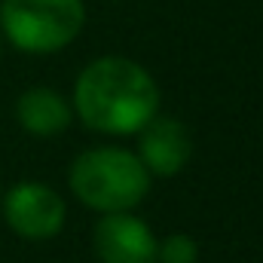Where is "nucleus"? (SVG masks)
Returning a JSON list of instances; mask_svg holds the SVG:
<instances>
[{"instance_id":"1","label":"nucleus","mask_w":263,"mask_h":263,"mask_svg":"<svg viewBox=\"0 0 263 263\" xmlns=\"http://www.w3.org/2000/svg\"><path fill=\"white\" fill-rule=\"evenodd\" d=\"M70 107L92 132L138 135L159 114V86L138 62L104 55L80 70Z\"/></svg>"},{"instance_id":"2","label":"nucleus","mask_w":263,"mask_h":263,"mask_svg":"<svg viewBox=\"0 0 263 263\" xmlns=\"http://www.w3.org/2000/svg\"><path fill=\"white\" fill-rule=\"evenodd\" d=\"M150 172L126 147L83 150L67 172L70 193L98 214L132 211L150 193Z\"/></svg>"},{"instance_id":"3","label":"nucleus","mask_w":263,"mask_h":263,"mask_svg":"<svg viewBox=\"0 0 263 263\" xmlns=\"http://www.w3.org/2000/svg\"><path fill=\"white\" fill-rule=\"evenodd\" d=\"M86 25L83 0H3L0 31L18 49L31 55H49L70 46Z\"/></svg>"},{"instance_id":"4","label":"nucleus","mask_w":263,"mask_h":263,"mask_svg":"<svg viewBox=\"0 0 263 263\" xmlns=\"http://www.w3.org/2000/svg\"><path fill=\"white\" fill-rule=\"evenodd\" d=\"M67 217V205L55 187L40 181H22L6 190L3 196V220L6 227L28 239V242H46L62 233Z\"/></svg>"},{"instance_id":"5","label":"nucleus","mask_w":263,"mask_h":263,"mask_svg":"<svg viewBox=\"0 0 263 263\" xmlns=\"http://www.w3.org/2000/svg\"><path fill=\"white\" fill-rule=\"evenodd\" d=\"M159 239L132 211L101 214L92 230V248L98 263H156Z\"/></svg>"},{"instance_id":"6","label":"nucleus","mask_w":263,"mask_h":263,"mask_svg":"<svg viewBox=\"0 0 263 263\" xmlns=\"http://www.w3.org/2000/svg\"><path fill=\"white\" fill-rule=\"evenodd\" d=\"M138 135V159L144 162L150 178H175L187 168L193 156V138L181 120L156 114Z\"/></svg>"},{"instance_id":"7","label":"nucleus","mask_w":263,"mask_h":263,"mask_svg":"<svg viewBox=\"0 0 263 263\" xmlns=\"http://www.w3.org/2000/svg\"><path fill=\"white\" fill-rule=\"evenodd\" d=\"M15 120L34 138H52V135H62L73 123V107L65 101L62 92L49 86H34L18 95Z\"/></svg>"},{"instance_id":"8","label":"nucleus","mask_w":263,"mask_h":263,"mask_svg":"<svg viewBox=\"0 0 263 263\" xmlns=\"http://www.w3.org/2000/svg\"><path fill=\"white\" fill-rule=\"evenodd\" d=\"M196 260H199V245L187 233H172V236L159 239V245H156V263H196Z\"/></svg>"}]
</instances>
